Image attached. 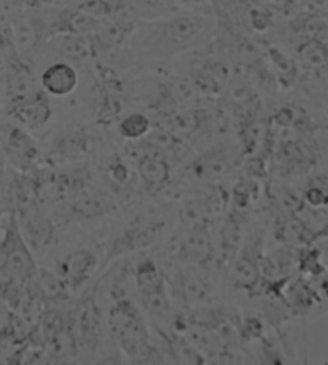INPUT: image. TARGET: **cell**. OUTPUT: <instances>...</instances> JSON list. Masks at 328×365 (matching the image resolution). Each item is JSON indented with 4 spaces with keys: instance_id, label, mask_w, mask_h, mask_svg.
<instances>
[{
    "instance_id": "d590c367",
    "label": "cell",
    "mask_w": 328,
    "mask_h": 365,
    "mask_svg": "<svg viewBox=\"0 0 328 365\" xmlns=\"http://www.w3.org/2000/svg\"><path fill=\"white\" fill-rule=\"evenodd\" d=\"M163 2H171V4H178V5H188V7H206L211 0H163Z\"/></svg>"
},
{
    "instance_id": "8992f818",
    "label": "cell",
    "mask_w": 328,
    "mask_h": 365,
    "mask_svg": "<svg viewBox=\"0 0 328 365\" xmlns=\"http://www.w3.org/2000/svg\"><path fill=\"white\" fill-rule=\"evenodd\" d=\"M16 214V212H15ZM16 221L20 224L24 238L29 243V247L36 250H43L52 240L53 229L46 214L41 210L34 200L23 203L18 207Z\"/></svg>"
},
{
    "instance_id": "44dd1931",
    "label": "cell",
    "mask_w": 328,
    "mask_h": 365,
    "mask_svg": "<svg viewBox=\"0 0 328 365\" xmlns=\"http://www.w3.org/2000/svg\"><path fill=\"white\" fill-rule=\"evenodd\" d=\"M298 58L311 71H322L328 66V50L317 41L304 39L298 47Z\"/></svg>"
},
{
    "instance_id": "f1b7e54d",
    "label": "cell",
    "mask_w": 328,
    "mask_h": 365,
    "mask_svg": "<svg viewBox=\"0 0 328 365\" xmlns=\"http://www.w3.org/2000/svg\"><path fill=\"white\" fill-rule=\"evenodd\" d=\"M89 147V140H87L86 134H82L79 130H73L68 132L63 137H60L58 140V148L56 152L63 153V155H79V153H86V148Z\"/></svg>"
},
{
    "instance_id": "8d00e7d4",
    "label": "cell",
    "mask_w": 328,
    "mask_h": 365,
    "mask_svg": "<svg viewBox=\"0 0 328 365\" xmlns=\"http://www.w3.org/2000/svg\"><path fill=\"white\" fill-rule=\"evenodd\" d=\"M317 42H320L322 46H324V47L328 50V24H327V28H325V31H324V34H322V36L319 37Z\"/></svg>"
},
{
    "instance_id": "4dcf8cb0",
    "label": "cell",
    "mask_w": 328,
    "mask_h": 365,
    "mask_svg": "<svg viewBox=\"0 0 328 365\" xmlns=\"http://www.w3.org/2000/svg\"><path fill=\"white\" fill-rule=\"evenodd\" d=\"M108 175H110V179L113 180V184H116L118 187H124L130 179L128 166H125L124 163H121V161L111 163L110 168H108Z\"/></svg>"
},
{
    "instance_id": "5b68a950",
    "label": "cell",
    "mask_w": 328,
    "mask_h": 365,
    "mask_svg": "<svg viewBox=\"0 0 328 365\" xmlns=\"http://www.w3.org/2000/svg\"><path fill=\"white\" fill-rule=\"evenodd\" d=\"M100 270L98 256L91 250L81 248L61 257L56 264V274L65 280L68 289H79Z\"/></svg>"
},
{
    "instance_id": "8fae6325",
    "label": "cell",
    "mask_w": 328,
    "mask_h": 365,
    "mask_svg": "<svg viewBox=\"0 0 328 365\" xmlns=\"http://www.w3.org/2000/svg\"><path fill=\"white\" fill-rule=\"evenodd\" d=\"M10 113L24 129H41L52 118V108H50L48 100L41 92L34 97L11 105Z\"/></svg>"
},
{
    "instance_id": "1f68e13d",
    "label": "cell",
    "mask_w": 328,
    "mask_h": 365,
    "mask_svg": "<svg viewBox=\"0 0 328 365\" xmlns=\"http://www.w3.org/2000/svg\"><path fill=\"white\" fill-rule=\"evenodd\" d=\"M250 18H251V24L256 31H266L270 24V16L266 10L262 9H253L250 11Z\"/></svg>"
},
{
    "instance_id": "d4e9b609",
    "label": "cell",
    "mask_w": 328,
    "mask_h": 365,
    "mask_svg": "<svg viewBox=\"0 0 328 365\" xmlns=\"http://www.w3.org/2000/svg\"><path fill=\"white\" fill-rule=\"evenodd\" d=\"M168 96L171 98L173 103L188 108V106L197 103L200 92L197 91V87L193 86L192 81L179 79L174 81V83L168 87Z\"/></svg>"
},
{
    "instance_id": "9c48e42d",
    "label": "cell",
    "mask_w": 328,
    "mask_h": 365,
    "mask_svg": "<svg viewBox=\"0 0 328 365\" xmlns=\"http://www.w3.org/2000/svg\"><path fill=\"white\" fill-rule=\"evenodd\" d=\"M137 173L143 190L150 195L161 192L171 180V168L161 155L142 152L137 158Z\"/></svg>"
},
{
    "instance_id": "2e32d148",
    "label": "cell",
    "mask_w": 328,
    "mask_h": 365,
    "mask_svg": "<svg viewBox=\"0 0 328 365\" xmlns=\"http://www.w3.org/2000/svg\"><path fill=\"white\" fill-rule=\"evenodd\" d=\"M4 147L7 153L20 161H33L37 156V147L28 132L20 125H11L4 135Z\"/></svg>"
},
{
    "instance_id": "277c9868",
    "label": "cell",
    "mask_w": 328,
    "mask_h": 365,
    "mask_svg": "<svg viewBox=\"0 0 328 365\" xmlns=\"http://www.w3.org/2000/svg\"><path fill=\"white\" fill-rule=\"evenodd\" d=\"M164 227H166V224L161 219H137L111 242L102 266L105 267L116 257L140 253V251L153 247L161 240Z\"/></svg>"
},
{
    "instance_id": "603a6c76",
    "label": "cell",
    "mask_w": 328,
    "mask_h": 365,
    "mask_svg": "<svg viewBox=\"0 0 328 365\" xmlns=\"http://www.w3.org/2000/svg\"><path fill=\"white\" fill-rule=\"evenodd\" d=\"M243 242V219L232 216L227 219V222L220 234V248H222L224 257L237 256L238 250L242 248Z\"/></svg>"
},
{
    "instance_id": "f546056e",
    "label": "cell",
    "mask_w": 328,
    "mask_h": 365,
    "mask_svg": "<svg viewBox=\"0 0 328 365\" xmlns=\"http://www.w3.org/2000/svg\"><path fill=\"white\" fill-rule=\"evenodd\" d=\"M269 55H270V61L274 63V68L277 74L280 76V81L283 84H292L294 81L296 76V66L292 58H288V56L280 52V50L277 48H270L269 50Z\"/></svg>"
},
{
    "instance_id": "d6a6232c",
    "label": "cell",
    "mask_w": 328,
    "mask_h": 365,
    "mask_svg": "<svg viewBox=\"0 0 328 365\" xmlns=\"http://www.w3.org/2000/svg\"><path fill=\"white\" fill-rule=\"evenodd\" d=\"M306 200L311 206H325L328 203V193L320 187H311L306 192Z\"/></svg>"
},
{
    "instance_id": "7402d4cb",
    "label": "cell",
    "mask_w": 328,
    "mask_h": 365,
    "mask_svg": "<svg viewBox=\"0 0 328 365\" xmlns=\"http://www.w3.org/2000/svg\"><path fill=\"white\" fill-rule=\"evenodd\" d=\"M166 339V344L169 348V354L174 357L175 362L179 364H205V356L195 348V346L188 341L187 338L179 336V335H173V336H164Z\"/></svg>"
},
{
    "instance_id": "f35d334b",
    "label": "cell",
    "mask_w": 328,
    "mask_h": 365,
    "mask_svg": "<svg viewBox=\"0 0 328 365\" xmlns=\"http://www.w3.org/2000/svg\"><path fill=\"white\" fill-rule=\"evenodd\" d=\"M274 2H277V0H274Z\"/></svg>"
},
{
    "instance_id": "ba28073f",
    "label": "cell",
    "mask_w": 328,
    "mask_h": 365,
    "mask_svg": "<svg viewBox=\"0 0 328 365\" xmlns=\"http://www.w3.org/2000/svg\"><path fill=\"white\" fill-rule=\"evenodd\" d=\"M233 152L227 147H214L201 153L192 163L190 173L198 180H217L225 178L233 166Z\"/></svg>"
},
{
    "instance_id": "cb8c5ba5",
    "label": "cell",
    "mask_w": 328,
    "mask_h": 365,
    "mask_svg": "<svg viewBox=\"0 0 328 365\" xmlns=\"http://www.w3.org/2000/svg\"><path fill=\"white\" fill-rule=\"evenodd\" d=\"M118 130L125 140L137 142L151 130V121L145 113H130L119 121Z\"/></svg>"
},
{
    "instance_id": "ffe728a7",
    "label": "cell",
    "mask_w": 328,
    "mask_h": 365,
    "mask_svg": "<svg viewBox=\"0 0 328 365\" xmlns=\"http://www.w3.org/2000/svg\"><path fill=\"white\" fill-rule=\"evenodd\" d=\"M211 214V203L205 198H190L180 206V221L187 229L197 227V225H207Z\"/></svg>"
},
{
    "instance_id": "836d02e7",
    "label": "cell",
    "mask_w": 328,
    "mask_h": 365,
    "mask_svg": "<svg viewBox=\"0 0 328 365\" xmlns=\"http://www.w3.org/2000/svg\"><path fill=\"white\" fill-rule=\"evenodd\" d=\"M283 234H285L287 240H299L301 235L304 234V225L298 221H289L285 227H283Z\"/></svg>"
},
{
    "instance_id": "e575fe53",
    "label": "cell",
    "mask_w": 328,
    "mask_h": 365,
    "mask_svg": "<svg viewBox=\"0 0 328 365\" xmlns=\"http://www.w3.org/2000/svg\"><path fill=\"white\" fill-rule=\"evenodd\" d=\"M307 11H328V0H294Z\"/></svg>"
},
{
    "instance_id": "83f0119b",
    "label": "cell",
    "mask_w": 328,
    "mask_h": 365,
    "mask_svg": "<svg viewBox=\"0 0 328 365\" xmlns=\"http://www.w3.org/2000/svg\"><path fill=\"white\" fill-rule=\"evenodd\" d=\"M36 279L39 280L41 293L50 299H61L68 292L65 280H63L58 274L37 272Z\"/></svg>"
},
{
    "instance_id": "74e56055",
    "label": "cell",
    "mask_w": 328,
    "mask_h": 365,
    "mask_svg": "<svg viewBox=\"0 0 328 365\" xmlns=\"http://www.w3.org/2000/svg\"><path fill=\"white\" fill-rule=\"evenodd\" d=\"M0 178H2V163H0Z\"/></svg>"
},
{
    "instance_id": "5bb4252c",
    "label": "cell",
    "mask_w": 328,
    "mask_h": 365,
    "mask_svg": "<svg viewBox=\"0 0 328 365\" xmlns=\"http://www.w3.org/2000/svg\"><path fill=\"white\" fill-rule=\"evenodd\" d=\"M175 288L180 299L188 307H203L207 306L211 301V292L206 283L192 272H180L175 275Z\"/></svg>"
},
{
    "instance_id": "4316f807",
    "label": "cell",
    "mask_w": 328,
    "mask_h": 365,
    "mask_svg": "<svg viewBox=\"0 0 328 365\" xmlns=\"http://www.w3.org/2000/svg\"><path fill=\"white\" fill-rule=\"evenodd\" d=\"M161 280H164V275L161 274L160 267L156 266L153 259H150V257H143L142 261H138L134 270V282H135L137 289L151 287Z\"/></svg>"
},
{
    "instance_id": "30bf717a",
    "label": "cell",
    "mask_w": 328,
    "mask_h": 365,
    "mask_svg": "<svg viewBox=\"0 0 328 365\" xmlns=\"http://www.w3.org/2000/svg\"><path fill=\"white\" fill-rule=\"evenodd\" d=\"M79 84V74L74 66L66 61H56L43 69L41 86L43 91L55 97H66L76 91Z\"/></svg>"
},
{
    "instance_id": "484cf974",
    "label": "cell",
    "mask_w": 328,
    "mask_h": 365,
    "mask_svg": "<svg viewBox=\"0 0 328 365\" xmlns=\"http://www.w3.org/2000/svg\"><path fill=\"white\" fill-rule=\"evenodd\" d=\"M92 36H96V39H92V41L97 42L100 47L113 48L125 39L128 33H125V29L119 23H115V21L106 23L103 20L102 24L98 26V29Z\"/></svg>"
},
{
    "instance_id": "52a82bcc",
    "label": "cell",
    "mask_w": 328,
    "mask_h": 365,
    "mask_svg": "<svg viewBox=\"0 0 328 365\" xmlns=\"http://www.w3.org/2000/svg\"><path fill=\"white\" fill-rule=\"evenodd\" d=\"M179 255L188 262L207 266L216 257V245L207 225L188 227L185 237L179 243Z\"/></svg>"
},
{
    "instance_id": "4fadbf2b",
    "label": "cell",
    "mask_w": 328,
    "mask_h": 365,
    "mask_svg": "<svg viewBox=\"0 0 328 365\" xmlns=\"http://www.w3.org/2000/svg\"><path fill=\"white\" fill-rule=\"evenodd\" d=\"M138 303L155 320L166 322L171 317V299H169L166 283L164 280L155 283V285L137 289Z\"/></svg>"
},
{
    "instance_id": "6da1fadb",
    "label": "cell",
    "mask_w": 328,
    "mask_h": 365,
    "mask_svg": "<svg viewBox=\"0 0 328 365\" xmlns=\"http://www.w3.org/2000/svg\"><path fill=\"white\" fill-rule=\"evenodd\" d=\"M211 24L210 18L200 14L138 21L129 34V47L143 60L169 61L200 43Z\"/></svg>"
},
{
    "instance_id": "9a60e30c",
    "label": "cell",
    "mask_w": 328,
    "mask_h": 365,
    "mask_svg": "<svg viewBox=\"0 0 328 365\" xmlns=\"http://www.w3.org/2000/svg\"><path fill=\"white\" fill-rule=\"evenodd\" d=\"M7 91L11 103L21 102V100L31 98L39 93L33 74H31L29 69L24 65H14L10 68Z\"/></svg>"
},
{
    "instance_id": "3957f363",
    "label": "cell",
    "mask_w": 328,
    "mask_h": 365,
    "mask_svg": "<svg viewBox=\"0 0 328 365\" xmlns=\"http://www.w3.org/2000/svg\"><path fill=\"white\" fill-rule=\"evenodd\" d=\"M0 257H2V267L10 280L24 283L34 280L39 272L34 259V251L24 238L15 212L9 216V224L4 230Z\"/></svg>"
},
{
    "instance_id": "7a4b0ae2",
    "label": "cell",
    "mask_w": 328,
    "mask_h": 365,
    "mask_svg": "<svg viewBox=\"0 0 328 365\" xmlns=\"http://www.w3.org/2000/svg\"><path fill=\"white\" fill-rule=\"evenodd\" d=\"M108 325L113 338L123 354L135 364H155L164 359L151 343L148 327L140 311L129 298H119L111 304L108 312Z\"/></svg>"
},
{
    "instance_id": "7c38bea8",
    "label": "cell",
    "mask_w": 328,
    "mask_h": 365,
    "mask_svg": "<svg viewBox=\"0 0 328 365\" xmlns=\"http://www.w3.org/2000/svg\"><path fill=\"white\" fill-rule=\"evenodd\" d=\"M115 201L108 195L97 190H81L74 197L71 211L76 219H97L115 211Z\"/></svg>"
},
{
    "instance_id": "d6986e66",
    "label": "cell",
    "mask_w": 328,
    "mask_h": 365,
    "mask_svg": "<svg viewBox=\"0 0 328 365\" xmlns=\"http://www.w3.org/2000/svg\"><path fill=\"white\" fill-rule=\"evenodd\" d=\"M137 143L143 152L164 156V153H173V150L179 147V137L166 129H151Z\"/></svg>"
},
{
    "instance_id": "e0dca14e",
    "label": "cell",
    "mask_w": 328,
    "mask_h": 365,
    "mask_svg": "<svg viewBox=\"0 0 328 365\" xmlns=\"http://www.w3.org/2000/svg\"><path fill=\"white\" fill-rule=\"evenodd\" d=\"M232 282L240 289H255L260 282V269L257 262L250 253L238 255L232 264Z\"/></svg>"
},
{
    "instance_id": "ac0fdd59",
    "label": "cell",
    "mask_w": 328,
    "mask_h": 365,
    "mask_svg": "<svg viewBox=\"0 0 328 365\" xmlns=\"http://www.w3.org/2000/svg\"><path fill=\"white\" fill-rule=\"evenodd\" d=\"M56 50L69 60H87L92 55L93 41L91 36H78V34H61L56 37Z\"/></svg>"
}]
</instances>
